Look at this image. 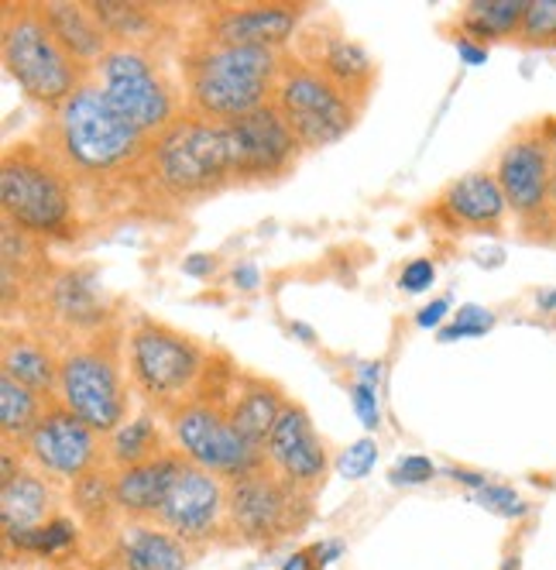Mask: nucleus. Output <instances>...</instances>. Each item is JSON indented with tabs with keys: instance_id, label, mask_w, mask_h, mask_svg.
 I'll list each match as a JSON object with an SVG mask.
<instances>
[{
	"instance_id": "obj_1",
	"label": "nucleus",
	"mask_w": 556,
	"mask_h": 570,
	"mask_svg": "<svg viewBox=\"0 0 556 570\" xmlns=\"http://www.w3.org/2000/svg\"><path fill=\"white\" fill-rule=\"evenodd\" d=\"M52 148L66 169L103 179L135 166L145 135L117 114L100 83H83L52 117Z\"/></svg>"
},
{
	"instance_id": "obj_2",
	"label": "nucleus",
	"mask_w": 556,
	"mask_h": 570,
	"mask_svg": "<svg viewBox=\"0 0 556 570\" xmlns=\"http://www.w3.org/2000/svg\"><path fill=\"white\" fill-rule=\"evenodd\" d=\"M278 49L258 46H203L189 59V110L200 120L230 125L265 104H271L278 76Z\"/></svg>"
},
{
	"instance_id": "obj_3",
	"label": "nucleus",
	"mask_w": 556,
	"mask_h": 570,
	"mask_svg": "<svg viewBox=\"0 0 556 570\" xmlns=\"http://www.w3.org/2000/svg\"><path fill=\"white\" fill-rule=\"evenodd\" d=\"M148 158L158 186L172 196H203L224 189L227 183H241L230 128L192 114L155 135Z\"/></svg>"
},
{
	"instance_id": "obj_4",
	"label": "nucleus",
	"mask_w": 556,
	"mask_h": 570,
	"mask_svg": "<svg viewBox=\"0 0 556 570\" xmlns=\"http://www.w3.org/2000/svg\"><path fill=\"white\" fill-rule=\"evenodd\" d=\"M4 66L24 97L42 107H62L87 72L52 35L42 8L4 11Z\"/></svg>"
},
{
	"instance_id": "obj_5",
	"label": "nucleus",
	"mask_w": 556,
	"mask_h": 570,
	"mask_svg": "<svg viewBox=\"0 0 556 570\" xmlns=\"http://www.w3.org/2000/svg\"><path fill=\"white\" fill-rule=\"evenodd\" d=\"M271 104L282 110L286 125L292 128L302 148H324L340 141L354 128L357 110V104L330 76H324L312 62L299 59L282 62V76H278Z\"/></svg>"
},
{
	"instance_id": "obj_6",
	"label": "nucleus",
	"mask_w": 556,
	"mask_h": 570,
	"mask_svg": "<svg viewBox=\"0 0 556 570\" xmlns=\"http://www.w3.org/2000/svg\"><path fill=\"white\" fill-rule=\"evenodd\" d=\"M0 207L4 220L24 234H66L72 220V196L62 173L31 148L4 155L0 166Z\"/></svg>"
},
{
	"instance_id": "obj_7",
	"label": "nucleus",
	"mask_w": 556,
	"mask_h": 570,
	"mask_svg": "<svg viewBox=\"0 0 556 570\" xmlns=\"http://www.w3.org/2000/svg\"><path fill=\"white\" fill-rule=\"evenodd\" d=\"M97 69H100V90L107 94V100L117 107V114L128 117L145 138L162 135L179 120L169 83L158 76V69L141 49L113 46Z\"/></svg>"
},
{
	"instance_id": "obj_8",
	"label": "nucleus",
	"mask_w": 556,
	"mask_h": 570,
	"mask_svg": "<svg viewBox=\"0 0 556 570\" xmlns=\"http://www.w3.org/2000/svg\"><path fill=\"white\" fill-rule=\"evenodd\" d=\"M172 433L186 461L217 478H245L258 471L265 458L261 446L237 430L230 413H220L217 405L207 402L182 405L176 413Z\"/></svg>"
},
{
	"instance_id": "obj_9",
	"label": "nucleus",
	"mask_w": 556,
	"mask_h": 570,
	"mask_svg": "<svg viewBox=\"0 0 556 570\" xmlns=\"http://www.w3.org/2000/svg\"><path fill=\"white\" fill-rule=\"evenodd\" d=\"M302 492L265 468L234 478L227 488V519L234 533L248 543H271L302 522Z\"/></svg>"
},
{
	"instance_id": "obj_10",
	"label": "nucleus",
	"mask_w": 556,
	"mask_h": 570,
	"mask_svg": "<svg viewBox=\"0 0 556 570\" xmlns=\"http://www.w3.org/2000/svg\"><path fill=\"white\" fill-rule=\"evenodd\" d=\"M59 399L97 433H113L128 413L121 372L103 351H72L59 361Z\"/></svg>"
},
{
	"instance_id": "obj_11",
	"label": "nucleus",
	"mask_w": 556,
	"mask_h": 570,
	"mask_svg": "<svg viewBox=\"0 0 556 570\" xmlns=\"http://www.w3.org/2000/svg\"><path fill=\"white\" fill-rule=\"evenodd\" d=\"M200 372L203 351L189 337L158 327V323H145L131 334V375L148 399L162 405L182 399L196 385Z\"/></svg>"
},
{
	"instance_id": "obj_12",
	"label": "nucleus",
	"mask_w": 556,
	"mask_h": 570,
	"mask_svg": "<svg viewBox=\"0 0 556 570\" xmlns=\"http://www.w3.org/2000/svg\"><path fill=\"white\" fill-rule=\"evenodd\" d=\"M502 193L508 199V210L523 217V224H549L556 230L553 210V158L543 138V128H529L515 141L505 145L498 169H495Z\"/></svg>"
},
{
	"instance_id": "obj_13",
	"label": "nucleus",
	"mask_w": 556,
	"mask_h": 570,
	"mask_svg": "<svg viewBox=\"0 0 556 570\" xmlns=\"http://www.w3.org/2000/svg\"><path fill=\"white\" fill-rule=\"evenodd\" d=\"M24 451L38 471H46L52 478L79 481L83 474L97 471L100 440H97V430L87 426L76 413H69L66 405H52V410H46V416L38 420V426L28 433Z\"/></svg>"
},
{
	"instance_id": "obj_14",
	"label": "nucleus",
	"mask_w": 556,
	"mask_h": 570,
	"mask_svg": "<svg viewBox=\"0 0 556 570\" xmlns=\"http://www.w3.org/2000/svg\"><path fill=\"white\" fill-rule=\"evenodd\" d=\"M230 135H234V151H237V176L241 183H258L271 179L292 169V161L299 155V138L286 125L282 110L275 104H265L245 117L230 120Z\"/></svg>"
},
{
	"instance_id": "obj_15",
	"label": "nucleus",
	"mask_w": 556,
	"mask_h": 570,
	"mask_svg": "<svg viewBox=\"0 0 556 570\" xmlns=\"http://www.w3.org/2000/svg\"><path fill=\"white\" fill-rule=\"evenodd\" d=\"M224 515H227L224 481L203 468L182 461L169 488V499L162 512H158V522H162L169 533H176L182 543H203L220 529Z\"/></svg>"
},
{
	"instance_id": "obj_16",
	"label": "nucleus",
	"mask_w": 556,
	"mask_h": 570,
	"mask_svg": "<svg viewBox=\"0 0 556 570\" xmlns=\"http://www.w3.org/2000/svg\"><path fill=\"white\" fill-rule=\"evenodd\" d=\"M265 458L271 471L282 481H289L292 488H299V492H309V488L320 484L327 474V451L320 443V433L312 430L309 416L299 405H289V402L265 443Z\"/></svg>"
},
{
	"instance_id": "obj_17",
	"label": "nucleus",
	"mask_w": 556,
	"mask_h": 570,
	"mask_svg": "<svg viewBox=\"0 0 556 570\" xmlns=\"http://www.w3.org/2000/svg\"><path fill=\"white\" fill-rule=\"evenodd\" d=\"M299 28V11L286 4H255V8H227L210 24L214 46H258L278 49Z\"/></svg>"
},
{
	"instance_id": "obj_18",
	"label": "nucleus",
	"mask_w": 556,
	"mask_h": 570,
	"mask_svg": "<svg viewBox=\"0 0 556 570\" xmlns=\"http://www.w3.org/2000/svg\"><path fill=\"white\" fill-rule=\"evenodd\" d=\"M186 458L179 454H158L145 464L125 468L117 471L113 478V502L121 512L135 515V519H151L162 512L166 499H169V488L179 474Z\"/></svg>"
},
{
	"instance_id": "obj_19",
	"label": "nucleus",
	"mask_w": 556,
	"mask_h": 570,
	"mask_svg": "<svg viewBox=\"0 0 556 570\" xmlns=\"http://www.w3.org/2000/svg\"><path fill=\"white\" fill-rule=\"evenodd\" d=\"M42 14H46L52 35L62 42V49L83 69L100 66L107 59V52L113 49L110 35L103 31V24L90 11V4H62V0H56V4L42 8Z\"/></svg>"
},
{
	"instance_id": "obj_20",
	"label": "nucleus",
	"mask_w": 556,
	"mask_h": 570,
	"mask_svg": "<svg viewBox=\"0 0 556 570\" xmlns=\"http://www.w3.org/2000/svg\"><path fill=\"white\" fill-rule=\"evenodd\" d=\"M444 210L464 227L495 230L505 220L508 199L495 173H467L444 193Z\"/></svg>"
},
{
	"instance_id": "obj_21",
	"label": "nucleus",
	"mask_w": 556,
	"mask_h": 570,
	"mask_svg": "<svg viewBox=\"0 0 556 570\" xmlns=\"http://www.w3.org/2000/svg\"><path fill=\"white\" fill-rule=\"evenodd\" d=\"M49 519H56V495L46 478L21 471L14 481L0 484V525H4V537L24 533V529H34Z\"/></svg>"
},
{
	"instance_id": "obj_22",
	"label": "nucleus",
	"mask_w": 556,
	"mask_h": 570,
	"mask_svg": "<svg viewBox=\"0 0 556 570\" xmlns=\"http://www.w3.org/2000/svg\"><path fill=\"white\" fill-rule=\"evenodd\" d=\"M312 66L324 76H330L354 104H365L375 87V62L361 46L350 42V38H327Z\"/></svg>"
},
{
	"instance_id": "obj_23",
	"label": "nucleus",
	"mask_w": 556,
	"mask_h": 570,
	"mask_svg": "<svg viewBox=\"0 0 556 570\" xmlns=\"http://www.w3.org/2000/svg\"><path fill=\"white\" fill-rule=\"evenodd\" d=\"M121 560L125 570H186L189 550L169 529L131 525L121 537Z\"/></svg>"
},
{
	"instance_id": "obj_24",
	"label": "nucleus",
	"mask_w": 556,
	"mask_h": 570,
	"mask_svg": "<svg viewBox=\"0 0 556 570\" xmlns=\"http://www.w3.org/2000/svg\"><path fill=\"white\" fill-rule=\"evenodd\" d=\"M526 8H529V0H474L460 18L464 38H474V42H481V46L519 38Z\"/></svg>"
},
{
	"instance_id": "obj_25",
	"label": "nucleus",
	"mask_w": 556,
	"mask_h": 570,
	"mask_svg": "<svg viewBox=\"0 0 556 570\" xmlns=\"http://www.w3.org/2000/svg\"><path fill=\"white\" fill-rule=\"evenodd\" d=\"M4 375H11L14 382H21L24 389L49 395L52 389H59V364L49 354V347H42L38 341L28 337H8L4 341Z\"/></svg>"
},
{
	"instance_id": "obj_26",
	"label": "nucleus",
	"mask_w": 556,
	"mask_h": 570,
	"mask_svg": "<svg viewBox=\"0 0 556 570\" xmlns=\"http://www.w3.org/2000/svg\"><path fill=\"white\" fill-rule=\"evenodd\" d=\"M52 306L66 323H72V327H97L107 313L93 275H83V272H66L62 278H56Z\"/></svg>"
},
{
	"instance_id": "obj_27",
	"label": "nucleus",
	"mask_w": 556,
	"mask_h": 570,
	"mask_svg": "<svg viewBox=\"0 0 556 570\" xmlns=\"http://www.w3.org/2000/svg\"><path fill=\"white\" fill-rule=\"evenodd\" d=\"M282 410H286L282 395H278L275 389H268V385L251 382L241 395H237L230 420L237 423V430H241L251 443H258L265 451V443H268L278 416H282Z\"/></svg>"
},
{
	"instance_id": "obj_28",
	"label": "nucleus",
	"mask_w": 556,
	"mask_h": 570,
	"mask_svg": "<svg viewBox=\"0 0 556 570\" xmlns=\"http://www.w3.org/2000/svg\"><path fill=\"white\" fill-rule=\"evenodd\" d=\"M107 451H110V461L125 471L162 454V433H158L151 416H135L110 433Z\"/></svg>"
},
{
	"instance_id": "obj_29",
	"label": "nucleus",
	"mask_w": 556,
	"mask_h": 570,
	"mask_svg": "<svg viewBox=\"0 0 556 570\" xmlns=\"http://www.w3.org/2000/svg\"><path fill=\"white\" fill-rule=\"evenodd\" d=\"M42 395L24 389L11 375H0V430L4 440H28V433L42 420Z\"/></svg>"
},
{
	"instance_id": "obj_30",
	"label": "nucleus",
	"mask_w": 556,
	"mask_h": 570,
	"mask_svg": "<svg viewBox=\"0 0 556 570\" xmlns=\"http://www.w3.org/2000/svg\"><path fill=\"white\" fill-rule=\"evenodd\" d=\"M4 547L18 550V553H28V557H42V560L62 557V553L76 550V522L66 519V515H56V519H49L42 525L24 529V533L4 537Z\"/></svg>"
},
{
	"instance_id": "obj_31",
	"label": "nucleus",
	"mask_w": 556,
	"mask_h": 570,
	"mask_svg": "<svg viewBox=\"0 0 556 570\" xmlns=\"http://www.w3.org/2000/svg\"><path fill=\"white\" fill-rule=\"evenodd\" d=\"M90 11L97 14L103 31L121 46H135L155 31V18L141 4H113V0H107V4H90Z\"/></svg>"
},
{
	"instance_id": "obj_32",
	"label": "nucleus",
	"mask_w": 556,
	"mask_h": 570,
	"mask_svg": "<svg viewBox=\"0 0 556 570\" xmlns=\"http://www.w3.org/2000/svg\"><path fill=\"white\" fill-rule=\"evenodd\" d=\"M72 505L87 522H103L110 515V509H117L113 502V478H103L100 471L83 474L72 484Z\"/></svg>"
},
{
	"instance_id": "obj_33",
	"label": "nucleus",
	"mask_w": 556,
	"mask_h": 570,
	"mask_svg": "<svg viewBox=\"0 0 556 570\" xmlns=\"http://www.w3.org/2000/svg\"><path fill=\"white\" fill-rule=\"evenodd\" d=\"M515 42L526 49H556V0H529Z\"/></svg>"
},
{
	"instance_id": "obj_34",
	"label": "nucleus",
	"mask_w": 556,
	"mask_h": 570,
	"mask_svg": "<svg viewBox=\"0 0 556 570\" xmlns=\"http://www.w3.org/2000/svg\"><path fill=\"white\" fill-rule=\"evenodd\" d=\"M470 499L478 502L481 509L502 515V519H523L529 512V502L519 492H515V488H508V484H492L488 481L485 488H478V492H470Z\"/></svg>"
},
{
	"instance_id": "obj_35",
	"label": "nucleus",
	"mask_w": 556,
	"mask_h": 570,
	"mask_svg": "<svg viewBox=\"0 0 556 570\" xmlns=\"http://www.w3.org/2000/svg\"><path fill=\"white\" fill-rule=\"evenodd\" d=\"M495 327V313H488L485 306H464L460 313H457V320L454 323H447L444 327V334H440V341H467V337H485L488 331Z\"/></svg>"
},
{
	"instance_id": "obj_36",
	"label": "nucleus",
	"mask_w": 556,
	"mask_h": 570,
	"mask_svg": "<svg viewBox=\"0 0 556 570\" xmlns=\"http://www.w3.org/2000/svg\"><path fill=\"white\" fill-rule=\"evenodd\" d=\"M375 461H378V443L365 436V440L350 443L347 451L340 454V461H337V471H340V478H347V481H357V478H365V474L375 468Z\"/></svg>"
},
{
	"instance_id": "obj_37",
	"label": "nucleus",
	"mask_w": 556,
	"mask_h": 570,
	"mask_svg": "<svg viewBox=\"0 0 556 570\" xmlns=\"http://www.w3.org/2000/svg\"><path fill=\"white\" fill-rule=\"evenodd\" d=\"M436 474V464L423 454H409L403 461H395L391 468V484H403V488H413V484H426L429 478Z\"/></svg>"
},
{
	"instance_id": "obj_38",
	"label": "nucleus",
	"mask_w": 556,
	"mask_h": 570,
	"mask_svg": "<svg viewBox=\"0 0 556 570\" xmlns=\"http://www.w3.org/2000/svg\"><path fill=\"white\" fill-rule=\"evenodd\" d=\"M350 402H354V413L361 420L368 430H375L381 423V405H378V389H368V385H350Z\"/></svg>"
},
{
	"instance_id": "obj_39",
	"label": "nucleus",
	"mask_w": 556,
	"mask_h": 570,
	"mask_svg": "<svg viewBox=\"0 0 556 570\" xmlns=\"http://www.w3.org/2000/svg\"><path fill=\"white\" fill-rule=\"evenodd\" d=\"M433 282H436V265H433L429 258H413V262L403 268V278H399L403 289L413 293V296L426 293Z\"/></svg>"
},
{
	"instance_id": "obj_40",
	"label": "nucleus",
	"mask_w": 556,
	"mask_h": 570,
	"mask_svg": "<svg viewBox=\"0 0 556 570\" xmlns=\"http://www.w3.org/2000/svg\"><path fill=\"white\" fill-rule=\"evenodd\" d=\"M447 313H450V299H433V303H426V306L416 313V327H423V331L440 327Z\"/></svg>"
},
{
	"instance_id": "obj_41",
	"label": "nucleus",
	"mask_w": 556,
	"mask_h": 570,
	"mask_svg": "<svg viewBox=\"0 0 556 570\" xmlns=\"http://www.w3.org/2000/svg\"><path fill=\"white\" fill-rule=\"evenodd\" d=\"M457 52H460V59L467 62V66H481L485 59H488V46H481V42H474V38H457Z\"/></svg>"
},
{
	"instance_id": "obj_42",
	"label": "nucleus",
	"mask_w": 556,
	"mask_h": 570,
	"mask_svg": "<svg viewBox=\"0 0 556 570\" xmlns=\"http://www.w3.org/2000/svg\"><path fill=\"white\" fill-rule=\"evenodd\" d=\"M354 382L368 385V389H378V382H381V361H361V364H357Z\"/></svg>"
},
{
	"instance_id": "obj_43",
	"label": "nucleus",
	"mask_w": 556,
	"mask_h": 570,
	"mask_svg": "<svg viewBox=\"0 0 556 570\" xmlns=\"http://www.w3.org/2000/svg\"><path fill=\"white\" fill-rule=\"evenodd\" d=\"M539 128H543V138L549 145V158H553V210H556V117L543 120Z\"/></svg>"
},
{
	"instance_id": "obj_44",
	"label": "nucleus",
	"mask_w": 556,
	"mask_h": 570,
	"mask_svg": "<svg viewBox=\"0 0 556 570\" xmlns=\"http://www.w3.org/2000/svg\"><path fill=\"white\" fill-rule=\"evenodd\" d=\"M258 278H261L258 265H237L234 268V285H237V289H258Z\"/></svg>"
},
{
	"instance_id": "obj_45",
	"label": "nucleus",
	"mask_w": 556,
	"mask_h": 570,
	"mask_svg": "<svg viewBox=\"0 0 556 570\" xmlns=\"http://www.w3.org/2000/svg\"><path fill=\"white\" fill-rule=\"evenodd\" d=\"M447 474H450L454 481H460L464 488H470V492H478V488H485V484H488V478H485V474H474V471H464V468H450Z\"/></svg>"
},
{
	"instance_id": "obj_46",
	"label": "nucleus",
	"mask_w": 556,
	"mask_h": 570,
	"mask_svg": "<svg viewBox=\"0 0 556 570\" xmlns=\"http://www.w3.org/2000/svg\"><path fill=\"white\" fill-rule=\"evenodd\" d=\"M0 468H4V471H0V484H8V481H14L24 468L21 464H14V451H11V443L4 446V458H0Z\"/></svg>"
},
{
	"instance_id": "obj_47",
	"label": "nucleus",
	"mask_w": 556,
	"mask_h": 570,
	"mask_svg": "<svg viewBox=\"0 0 556 570\" xmlns=\"http://www.w3.org/2000/svg\"><path fill=\"white\" fill-rule=\"evenodd\" d=\"M182 268H186L189 275H210V272H214V258H207V255H192V258L182 262Z\"/></svg>"
},
{
	"instance_id": "obj_48",
	"label": "nucleus",
	"mask_w": 556,
	"mask_h": 570,
	"mask_svg": "<svg viewBox=\"0 0 556 570\" xmlns=\"http://www.w3.org/2000/svg\"><path fill=\"white\" fill-rule=\"evenodd\" d=\"M282 570H320V567H316V560H312L309 550H302V553H292V557L282 563Z\"/></svg>"
},
{
	"instance_id": "obj_49",
	"label": "nucleus",
	"mask_w": 556,
	"mask_h": 570,
	"mask_svg": "<svg viewBox=\"0 0 556 570\" xmlns=\"http://www.w3.org/2000/svg\"><path fill=\"white\" fill-rule=\"evenodd\" d=\"M539 306H543V309H556V289H553V293H543V296H539Z\"/></svg>"
},
{
	"instance_id": "obj_50",
	"label": "nucleus",
	"mask_w": 556,
	"mask_h": 570,
	"mask_svg": "<svg viewBox=\"0 0 556 570\" xmlns=\"http://www.w3.org/2000/svg\"><path fill=\"white\" fill-rule=\"evenodd\" d=\"M502 570H515V560H508V563H505Z\"/></svg>"
}]
</instances>
